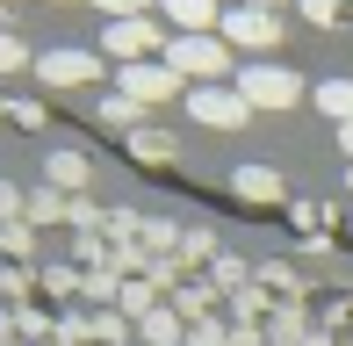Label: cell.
Masks as SVG:
<instances>
[{"mask_svg":"<svg viewBox=\"0 0 353 346\" xmlns=\"http://www.w3.org/2000/svg\"><path fill=\"white\" fill-rule=\"evenodd\" d=\"M188 116L210 123V130H238V123H252V101L231 94V87H195L188 94Z\"/></svg>","mask_w":353,"mask_h":346,"instance_id":"7a4b0ae2","label":"cell"},{"mask_svg":"<svg viewBox=\"0 0 353 346\" xmlns=\"http://www.w3.org/2000/svg\"><path fill=\"white\" fill-rule=\"evenodd\" d=\"M173 87H181V72H173V65H144V58H137V65H123V94H130L137 108H144V101H166Z\"/></svg>","mask_w":353,"mask_h":346,"instance_id":"52a82bcc","label":"cell"},{"mask_svg":"<svg viewBox=\"0 0 353 346\" xmlns=\"http://www.w3.org/2000/svg\"><path fill=\"white\" fill-rule=\"evenodd\" d=\"M159 8L181 22V37H210V22H223V8H216V0H159Z\"/></svg>","mask_w":353,"mask_h":346,"instance_id":"ba28073f","label":"cell"},{"mask_svg":"<svg viewBox=\"0 0 353 346\" xmlns=\"http://www.w3.org/2000/svg\"><path fill=\"white\" fill-rule=\"evenodd\" d=\"M238 94H245L252 108H288V101H296V72H281V65H245V72H238Z\"/></svg>","mask_w":353,"mask_h":346,"instance_id":"277c9868","label":"cell"},{"mask_svg":"<svg viewBox=\"0 0 353 346\" xmlns=\"http://www.w3.org/2000/svg\"><path fill=\"white\" fill-rule=\"evenodd\" d=\"M223 37L231 43H245V51H267V43H281V14H267V8H223Z\"/></svg>","mask_w":353,"mask_h":346,"instance_id":"3957f363","label":"cell"},{"mask_svg":"<svg viewBox=\"0 0 353 346\" xmlns=\"http://www.w3.org/2000/svg\"><path fill=\"white\" fill-rule=\"evenodd\" d=\"M303 14L310 22H339V0H303Z\"/></svg>","mask_w":353,"mask_h":346,"instance_id":"9a60e30c","label":"cell"},{"mask_svg":"<svg viewBox=\"0 0 353 346\" xmlns=\"http://www.w3.org/2000/svg\"><path fill=\"white\" fill-rule=\"evenodd\" d=\"M94 72H101V58H94V51H43V58H37V80H43V87H87Z\"/></svg>","mask_w":353,"mask_h":346,"instance_id":"8992f818","label":"cell"},{"mask_svg":"<svg viewBox=\"0 0 353 346\" xmlns=\"http://www.w3.org/2000/svg\"><path fill=\"white\" fill-rule=\"evenodd\" d=\"M51 173H58L65 187H79V181H87V159H72V152H58V159H51Z\"/></svg>","mask_w":353,"mask_h":346,"instance_id":"4fadbf2b","label":"cell"},{"mask_svg":"<svg viewBox=\"0 0 353 346\" xmlns=\"http://www.w3.org/2000/svg\"><path fill=\"white\" fill-rule=\"evenodd\" d=\"M317 108L339 116V130H346V123H353V80H325V87H317Z\"/></svg>","mask_w":353,"mask_h":346,"instance_id":"9c48e42d","label":"cell"},{"mask_svg":"<svg viewBox=\"0 0 353 346\" xmlns=\"http://www.w3.org/2000/svg\"><path fill=\"white\" fill-rule=\"evenodd\" d=\"M339 145H346V159H353V123H346V130H339Z\"/></svg>","mask_w":353,"mask_h":346,"instance_id":"2e32d148","label":"cell"},{"mask_svg":"<svg viewBox=\"0 0 353 346\" xmlns=\"http://www.w3.org/2000/svg\"><path fill=\"white\" fill-rule=\"evenodd\" d=\"M108 58H123V65H137V58H152L159 51V22L152 14H130V22H108V43H101Z\"/></svg>","mask_w":353,"mask_h":346,"instance_id":"5b68a950","label":"cell"},{"mask_svg":"<svg viewBox=\"0 0 353 346\" xmlns=\"http://www.w3.org/2000/svg\"><path fill=\"white\" fill-rule=\"evenodd\" d=\"M166 65L188 72V80H223V72H231V51H223V37H173Z\"/></svg>","mask_w":353,"mask_h":346,"instance_id":"6da1fadb","label":"cell"},{"mask_svg":"<svg viewBox=\"0 0 353 346\" xmlns=\"http://www.w3.org/2000/svg\"><path fill=\"white\" fill-rule=\"evenodd\" d=\"M238 195H245V202H274V195H281V181H274L267 166H238Z\"/></svg>","mask_w":353,"mask_h":346,"instance_id":"30bf717a","label":"cell"},{"mask_svg":"<svg viewBox=\"0 0 353 346\" xmlns=\"http://www.w3.org/2000/svg\"><path fill=\"white\" fill-rule=\"evenodd\" d=\"M101 116H108V123H137V101H130V94H108Z\"/></svg>","mask_w":353,"mask_h":346,"instance_id":"5bb4252c","label":"cell"},{"mask_svg":"<svg viewBox=\"0 0 353 346\" xmlns=\"http://www.w3.org/2000/svg\"><path fill=\"white\" fill-rule=\"evenodd\" d=\"M94 8H101V14H108V22H130V14H152V8H159V0H94Z\"/></svg>","mask_w":353,"mask_h":346,"instance_id":"7c38bea8","label":"cell"},{"mask_svg":"<svg viewBox=\"0 0 353 346\" xmlns=\"http://www.w3.org/2000/svg\"><path fill=\"white\" fill-rule=\"evenodd\" d=\"M22 65H37V58L22 51V37H8V29H0V72H22Z\"/></svg>","mask_w":353,"mask_h":346,"instance_id":"8fae6325","label":"cell"},{"mask_svg":"<svg viewBox=\"0 0 353 346\" xmlns=\"http://www.w3.org/2000/svg\"><path fill=\"white\" fill-rule=\"evenodd\" d=\"M245 8H267V14H274V8H281V0H245Z\"/></svg>","mask_w":353,"mask_h":346,"instance_id":"e0dca14e","label":"cell"}]
</instances>
